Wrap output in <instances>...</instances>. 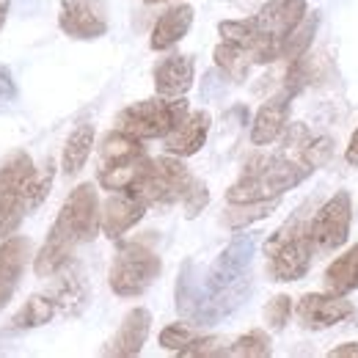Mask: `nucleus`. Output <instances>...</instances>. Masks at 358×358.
Here are the masks:
<instances>
[{"label":"nucleus","mask_w":358,"mask_h":358,"mask_svg":"<svg viewBox=\"0 0 358 358\" xmlns=\"http://www.w3.org/2000/svg\"><path fill=\"white\" fill-rule=\"evenodd\" d=\"M99 215H102V210H99V199H96L94 185H89V182L78 185L66 196L55 224H52L50 234H47L42 251L34 259L36 275L39 278H50V275H58L61 270L66 268L72 262L75 248L80 243H89V240L96 237Z\"/></svg>","instance_id":"nucleus-1"},{"label":"nucleus","mask_w":358,"mask_h":358,"mask_svg":"<svg viewBox=\"0 0 358 358\" xmlns=\"http://www.w3.org/2000/svg\"><path fill=\"white\" fill-rule=\"evenodd\" d=\"M251 292V278H240L237 284L210 292L204 275L196 262H185L177 278V312L193 325H215L231 312H237Z\"/></svg>","instance_id":"nucleus-2"},{"label":"nucleus","mask_w":358,"mask_h":358,"mask_svg":"<svg viewBox=\"0 0 358 358\" xmlns=\"http://www.w3.org/2000/svg\"><path fill=\"white\" fill-rule=\"evenodd\" d=\"M312 171L314 169L303 157H259V160H251L245 166L243 177L226 190V201L229 204H254V201L278 199L281 193L301 185Z\"/></svg>","instance_id":"nucleus-3"},{"label":"nucleus","mask_w":358,"mask_h":358,"mask_svg":"<svg viewBox=\"0 0 358 358\" xmlns=\"http://www.w3.org/2000/svg\"><path fill=\"white\" fill-rule=\"evenodd\" d=\"M306 17V0H270L268 6L251 17V61L254 64H270L281 58V45L289 36V31Z\"/></svg>","instance_id":"nucleus-4"},{"label":"nucleus","mask_w":358,"mask_h":358,"mask_svg":"<svg viewBox=\"0 0 358 358\" xmlns=\"http://www.w3.org/2000/svg\"><path fill=\"white\" fill-rule=\"evenodd\" d=\"M270 257V275L275 281H298L312 268L314 240L309 224L301 218H292L284 229H278L265 245Z\"/></svg>","instance_id":"nucleus-5"},{"label":"nucleus","mask_w":358,"mask_h":358,"mask_svg":"<svg viewBox=\"0 0 358 358\" xmlns=\"http://www.w3.org/2000/svg\"><path fill=\"white\" fill-rule=\"evenodd\" d=\"M36 166L25 152H17L0 169V237H11L22 218L34 210L31 190H34Z\"/></svg>","instance_id":"nucleus-6"},{"label":"nucleus","mask_w":358,"mask_h":358,"mask_svg":"<svg viewBox=\"0 0 358 358\" xmlns=\"http://www.w3.org/2000/svg\"><path fill=\"white\" fill-rule=\"evenodd\" d=\"M187 102L179 99H166V96H155V99H141L127 105L119 116H116V130L133 135L138 141H152V138H166L177 127V122L187 113Z\"/></svg>","instance_id":"nucleus-7"},{"label":"nucleus","mask_w":358,"mask_h":358,"mask_svg":"<svg viewBox=\"0 0 358 358\" xmlns=\"http://www.w3.org/2000/svg\"><path fill=\"white\" fill-rule=\"evenodd\" d=\"M160 270H163L160 257L146 243L133 240V243H122L119 245L108 281H110V289L119 298H138L155 284Z\"/></svg>","instance_id":"nucleus-8"},{"label":"nucleus","mask_w":358,"mask_h":358,"mask_svg":"<svg viewBox=\"0 0 358 358\" xmlns=\"http://www.w3.org/2000/svg\"><path fill=\"white\" fill-rule=\"evenodd\" d=\"M190 179L193 177L187 174L185 163L177 160V155H166L149 160V169L138 179L133 193H138L146 204H174L185 196Z\"/></svg>","instance_id":"nucleus-9"},{"label":"nucleus","mask_w":358,"mask_h":358,"mask_svg":"<svg viewBox=\"0 0 358 358\" xmlns=\"http://www.w3.org/2000/svg\"><path fill=\"white\" fill-rule=\"evenodd\" d=\"M350 221H353L350 193H348V190H339V193H334V196L320 207V213L314 215L312 224H309L314 248L334 251V248L345 245L348 237H350Z\"/></svg>","instance_id":"nucleus-10"},{"label":"nucleus","mask_w":358,"mask_h":358,"mask_svg":"<svg viewBox=\"0 0 358 358\" xmlns=\"http://www.w3.org/2000/svg\"><path fill=\"white\" fill-rule=\"evenodd\" d=\"M254 251H257V237L254 234H234L229 240V245L221 251V257L213 262L210 273L204 275L207 289L218 292V289L237 284L240 278H245L248 268H251V259H254Z\"/></svg>","instance_id":"nucleus-11"},{"label":"nucleus","mask_w":358,"mask_h":358,"mask_svg":"<svg viewBox=\"0 0 358 358\" xmlns=\"http://www.w3.org/2000/svg\"><path fill=\"white\" fill-rule=\"evenodd\" d=\"M58 25L72 39H99L108 31L105 0H61Z\"/></svg>","instance_id":"nucleus-12"},{"label":"nucleus","mask_w":358,"mask_h":358,"mask_svg":"<svg viewBox=\"0 0 358 358\" xmlns=\"http://www.w3.org/2000/svg\"><path fill=\"white\" fill-rule=\"evenodd\" d=\"M353 312H356L353 303L345 301V298L336 295V292H328V295H322V292H309V295H303V298L298 301V306H295V314H298L301 325L309 328V331H325V328H331V325L348 320Z\"/></svg>","instance_id":"nucleus-13"},{"label":"nucleus","mask_w":358,"mask_h":358,"mask_svg":"<svg viewBox=\"0 0 358 358\" xmlns=\"http://www.w3.org/2000/svg\"><path fill=\"white\" fill-rule=\"evenodd\" d=\"M146 201L133 193V190H116L105 207H102V215H99V229L105 231V237L116 240L122 237L124 231H130L143 215H146Z\"/></svg>","instance_id":"nucleus-14"},{"label":"nucleus","mask_w":358,"mask_h":358,"mask_svg":"<svg viewBox=\"0 0 358 358\" xmlns=\"http://www.w3.org/2000/svg\"><path fill=\"white\" fill-rule=\"evenodd\" d=\"M149 331H152V312L143 309V306H135L122 320V325L113 334V339L102 348V356H138L143 350L146 339H149Z\"/></svg>","instance_id":"nucleus-15"},{"label":"nucleus","mask_w":358,"mask_h":358,"mask_svg":"<svg viewBox=\"0 0 358 358\" xmlns=\"http://www.w3.org/2000/svg\"><path fill=\"white\" fill-rule=\"evenodd\" d=\"M28 257H31V243L25 237H3V245H0V309H6V303L11 301L22 273L28 268Z\"/></svg>","instance_id":"nucleus-16"},{"label":"nucleus","mask_w":358,"mask_h":358,"mask_svg":"<svg viewBox=\"0 0 358 358\" xmlns=\"http://www.w3.org/2000/svg\"><path fill=\"white\" fill-rule=\"evenodd\" d=\"M207 133H210V113L187 110L177 122V127L166 135V152L177 157H190L204 146Z\"/></svg>","instance_id":"nucleus-17"},{"label":"nucleus","mask_w":358,"mask_h":358,"mask_svg":"<svg viewBox=\"0 0 358 358\" xmlns=\"http://www.w3.org/2000/svg\"><path fill=\"white\" fill-rule=\"evenodd\" d=\"M196 64L190 55H169L155 66V91L166 99H179L193 89Z\"/></svg>","instance_id":"nucleus-18"},{"label":"nucleus","mask_w":358,"mask_h":358,"mask_svg":"<svg viewBox=\"0 0 358 358\" xmlns=\"http://www.w3.org/2000/svg\"><path fill=\"white\" fill-rule=\"evenodd\" d=\"M289 99H292V94L284 89L257 110L254 124H251V143L254 146H268V143H273L278 135L287 130Z\"/></svg>","instance_id":"nucleus-19"},{"label":"nucleus","mask_w":358,"mask_h":358,"mask_svg":"<svg viewBox=\"0 0 358 358\" xmlns=\"http://www.w3.org/2000/svg\"><path fill=\"white\" fill-rule=\"evenodd\" d=\"M193 6H185V3H179V6H171L169 11H163L160 14V20L155 22V28H152V39H149V47L152 50H169V47H174L177 42H182V36L190 31V25H193Z\"/></svg>","instance_id":"nucleus-20"},{"label":"nucleus","mask_w":358,"mask_h":358,"mask_svg":"<svg viewBox=\"0 0 358 358\" xmlns=\"http://www.w3.org/2000/svg\"><path fill=\"white\" fill-rule=\"evenodd\" d=\"M149 160L146 155H138V157H130V160H122V163H110V166H102L99 169V185L105 190H133L138 185V179L143 177V171L149 169Z\"/></svg>","instance_id":"nucleus-21"},{"label":"nucleus","mask_w":358,"mask_h":358,"mask_svg":"<svg viewBox=\"0 0 358 358\" xmlns=\"http://www.w3.org/2000/svg\"><path fill=\"white\" fill-rule=\"evenodd\" d=\"M50 298L55 301V306L64 314H80L86 309V301H89V287H86L83 275L78 270H72L55 281V287L50 289Z\"/></svg>","instance_id":"nucleus-22"},{"label":"nucleus","mask_w":358,"mask_h":358,"mask_svg":"<svg viewBox=\"0 0 358 358\" xmlns=\"http://www.w3.org/2000/svg\"><path fill=\"white\" fill-rule=\"evenodd\" d=\"M325 287L336 295H348L358 289V243L348 251L342 254L339 259H334L328 270H325Z\"/></svg>","instance_id":"nucleus-23"},{"label":"nucleus","mask_w":358,"mask_h":358,"mask_svg":"<svg viewBox=\"0 0 358 358\" xmlns=\"http://www.w3.org/2000/svg\"><path fill=\"white\" fill-rule=\"evenodd\" d=\"M91 146H94V124L83 122V124H78L72 130L66 146H64V174L66 177H75L86 166V160H89L91 155Z\"/></svg>","instance_id":"nucleus-24"},{"label":"nucleus","mask_w":358,"mask_h":358,"mask_svg":"<svg viewBox=\"0 0 358 358\" xmlns=\"http://www.w3.org/2000/svg\"><path fill=\"white\" fill-rule=\"evenodd\" d=\"M58 312V306H55V301L50 298V295H34L31 301H25L22 303V309L14 314V320H11V328L14 331H28V328H39V325H45L50 322L52 317Z\"/></svg>","instance_id":"nucleus-25"},{"label":"nucleus","mask_w":358,"mask_h":358,"mask_svg":"<svg viewBox=\"0 0 358 358\" xmlns=\"http://www.w3.org/2000/svg\"><path fill=\"white\" fill-rule=\"evenodd\" d=\"M138 155H146L143 143L133 135L122 133V130H113L110 135H105V141L99 146V163L102 166L122 163V160H130V157H138Z\"/></svg>","instance_id":"nucleus-26"},{"label":"nucleus","mask_w":358,"mask_h":358,"mask_svg":"<svg viewBox=\"0 0 358 358\" xmlns=\"http://www.w3.org/2000/svg\"><path fill=\"white\" fill-rule=\"evenodd\" d=\"M317 28H320V14H317V11H312V14L306 11V17H303V20L289 31V36L284 39V45H281V58L295 61V58L306 55V50H309L314 42Z\"/></svg>","instance_id":"nucleus-27"},{"label":"nucleus","mask_w":358,"mask_h":358,"mask_svg":"<svg viewBox=\"0 0 358 358\" xmlns=\"http://www.w3.org/2000/svg\"><path fill=\"white\" fill-rule=\"evenodd\" d=\"M213 58H215V66L229 75V80H237V83H243L248 78V69L254 64L251 55L243 47L231 45V42H221V45L215 47Z\"/></svg>","instance_id":"nucleus-28"},{"label":"nucleus","mask_w":358,"mask_h":358,"mask_svg":"<svg viewBox=\"0 0 358 358\" xmlns=\"http://www.w3.org/2000/svg\"><path fill=\"white\" fill-rule=\"evenodd\" d=\"M273 353L270 348V336L265 331H248L240 339H234L226 350V356H240V358H265Z\"/></svg>","instance_id":"nucleus-29"},{"label":"nucleus","mask_w":358,"mask_h":358,"mask_svg":"<svg viewBox=\"0 0 358 358\" xmlns=\"http://www.w3.org/2000/svg\"><path fill=\"white\" fill-rule=\"evenodd\" d=\"M237 210H229L224 215V224L231 229H240V226H248L259 218H268L270 213L275 210V199L270 201H254V204H234Z\"/></svg>","instance_id":"nucleus-30"},{"label":"nucleus","mask_w":358,"mask_h":358,"mask_svg":"<svg viewBox=\"0 0 358 358\" xmlns=\"http://www.w3.org/2000/svg\"><path fill=\"white\" fill-rule=\"evenodd\" d=\"M193 339H196V334H193V328L185 325V322H174V325H169V328L160 331V348H163V350L182 353Z\"/></svg>","instance_id":"nucleus-31"},{"label":"nucleus","mask_w":358,"mask_h":358,"mask_svg":"<svg viewBox=\"0 0 358 358\" xmlns=\"http://www.w3.org/2000/svg\"><path fill=\"white\" fill-rule=\"evenodd\" d=\"M229 350V342L221 336H196L179 356H226Z\"/></svg>","instance_id":"nucleus-32"},{"label":"nucleus","mask_w":358,"mask_h":358,"mask_svg":"<svg viewBox=\"0 0 358 358\" xmlns=\"http://www.w3.org/2000/svg\"><path fill=\"white\" fill-rule=\"evenodd\" d=\"M182 201H185V215H187V218H196V215L207 207V201H210V190H207V185L199 182V179H190V185H187Z\"/></svg>","instance_id":"nucleus-33"},{"label":"nucleus","mask_w":358,"mask_h":358,"mask_svg":"<svg viewBox=\"0 0 358 358\" xmlns=\"http://www.w3.org/2000/svg\"><path fill=\"white\" fill-rule=\"evenodd\" d=\"M289 314H292V298L275 295L268 306H265V322H268L273 331H281V328L287 325Z\"/></svg>","instance_id":"nucleus-34"},{"label":"nucleus","mask_w":358,"mask_h":358,"mask_svg":"<svg viewBox=\"0 0 358 358\" xmlns=\"http://www.w3.org/2000/svg\"><path fill=\"white\" fill-rule=\"evenodd\" d=\"M52 177H55V163L47 160L42 169H36V177H34V190H31V201H34V210L42 204L52 187Z\"/></svg>","instance_id":"nucleus-35"},{"label":"nucleus","mask_w":358,"mask_h":358,"mask_svg":"<svg viewBox=\"0 0 358 358\" xmlns=\"http://www.w3.org/2000/svg\"><path fill=\"white\" fill-rule=\"evenodd\" d=\"M226 89H229V75H226V72H221V69H210V72L204 75V86H201L204 99L221 96Z\"/></svg>","instance_id":"nucleus-36"},{"label":"nucleus","mask_w":358,"mask_h":358,"mask_svg":"<svg viewBox=\"0 0 358 358\" xmlns=\"http://www.w3.org/2000/svg\"><path fill=\"white\" fill-rule=\"evenodd\" d=\"M17 102V83L8 72V66H0V113L8 110Z\"/></svg>","instance_id":"nucleus-37"},{"label":"nucleus","mask_w":358,"mask_h":358,"mask_svg":"<svg viewBox=\"0 0 358 358\" xmlns=\"http://www.w3.org/2000/svg\"><path fill=\"white\" fill-rule=\"evenodd\" d=\"M331 358H358V342H348V345H339V348H334Z\"/></svg>","instance_id":"nucleus-38"},{"label":"nucleus","mask_w":358,"mask_h":358,"mask_svg":"<svg viewBox=\"0 0 358 358\" xmlns=\"http://www.w3.org/2000/svg\"><path fill=\"white\" fill-rule=\"evenodd\" d=\"M345 157H348V163H350V166H358V130L353 133L350 143H348V152H345Z\"/></svg>","instance_id":"nucleus-39"},{"label":"nucleus","mask_w":358,"mask_h":358,"mask_svg":"<svg viewBox=\"0 0 358 358\" xmlns=\"http://www.w3.org/2000/svg\"><path fill=\"white\" fill-rule=\"evenodd\" d=\"M8 8H11V0H0V28H3L6 17H8Z\"/></svg>","instance_id":"nucleus-40"},{"label":"nucleus","mask_w":358,"mask_h":358,"mask_svg":"<svg viewBox=\"0 0 358 358\" xmlns=\"http://www.w3.org/2000/svg\"><path fill=\"white\" fill-rule=\"evenodd\" d=\"M143 3H163V0H143Z\"/></svg>","instance_id":"nucleus-41"}]
</instances>
